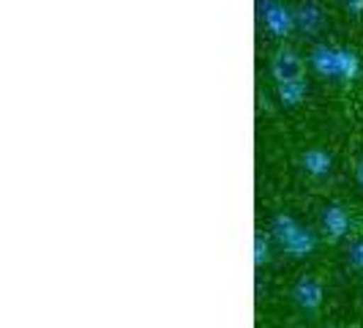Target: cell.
Masks as SVG:
<instances>
[{
    "label": "cell",
    "mask_w": 363,
    "mask_h": 328,
    "mask_svg": "<svg viewBox=\"0 0 363 328\" xmlns=\"http://www.w3.org/2000/svg\"><path fill=\"white\" fill-rule=\"evenodd\" d=\"M303 170L309 175H314V178H323V175H328L333 170V156L328 151H323V148H309L303 153Z\"/></svg>",
    "instance_id": "8992f818"
},
{
    "label": "cell",
    "mask_w": 363,
    "mask_h": 328,
    "mask_svg": "<svg viewBox=\"0 0 363 328\" xmlns=\"http://www.w3.org/2000/svg\"><path fill=\"white\" fill-rule=\"evenodd\" d=\"M358 183H361V186H363V162L358 164Z\"/></svg>",
    "instance_id": "7c38bea8"
},
{
    "label": "cell",
    "mask_w": 363,
    "mask_h": 328,
    "mask_svg": "<svg viewBox=\"0 0 363 328\" xmlns=\"http://www.w3.org/2000/svg\"><path fill=\"white\" fill-rule=\"evenodd\" d=\"M301 69H303V60L292 53V50H281V53L273 55L271 72H273V77H276L279 82L292 80V77H301Z\"/></svg>",
    "instance_id": "5b68a950"
},
{
    "label": "cell",
    "mask_w": 363,
    "mask_h": 328,
    "mask_svg": "<svg viewBox=\"0 0 363 328\" xmlns=\"http://www.w3.org/2000/svg\"><path fill=\"white\" fill-rule=\"evenodd\" d=\"M347 263H350L355 271H363V238L350 244V249H347Z\"/></svg>",
    "instance_id": "30bf717a"
},
{
    "label": "cell",
    "mask_w": 363,
    "mask_h": 328,
    "mask_svg": "<svg viewBox=\"0 0 363 328\" xmlns=\"http://www.w3.org/2000/svg\"><path fill=\"white\" fill-rule=\"evenodd\" d=\"M279 96H281V104H287V107L301 104V99L306 96V80L303 77H292V80L279 82Z\"/></svg>",
    "instance_id": "9c48e42d"
},
{
    "label": "cell",
    "mask_w": 363,
    "mask_h": 328,
    "mask_svg": "<svg viewBox=\"0 0 363 328\" xmlns=\"http://www.w3.org/2000/svg\"><path fill=\"white\" fill-rule=\"evenodd\" d=\"M323 222H325V230L333 238H342L347 230H350V214H347V211L342 208V205H339V202L328 205L325 214H323Z\"/></svg>",
    "instance_id": "ba28073f"
},
{
    "label": "cell",
    "mask_w": 363,
    "mask_h": 328,
    "mask_svg": "<svg viewBox=\"0 0 363 328\" xmlns=\"http://www.w3.org/2000/svg\"><path fill=\"white\" fill-rule=\"evenodd\" d=\"M295 301L303 307V310H320V304H323V285L314 279V276H301L298 282H295Z\"/></svg>",
    "instance_id": "277c9868"
},
{
    "label": "cell",
    "mask_w": 363,
    "mask_h": 328,
    "mask_svg": "<svg viewBox=\"0 0 363 328\" xmlns=\"http://www.w3.org/2000/svg\"><path fill=\"white\" fill-rule=\"evenodd\" d=\"M311 66L325 77H345V80H352L358 69H361V60L358 55L350 53V50H339V47H317L311 53Z\"/></svg>",
    "instance_id": "6da1fadb"
},
{
    "label": "cell",
    "mask_w": 363,
    "mask_h": 328,
    "mask_svg": "<svg viewBox=\"0 0 363 328\" xmlns=\"http://www.w3.org/2000/svg\"><path fill=\"white\" fill-rule=\"evenodd\" d=\"M323 22H325V14L320 11L317 3H303V6L295 11V25H298L301 31H306V33H317V31L323 28Z\"/></svg>",
    "instance_id": "52a82bcc"
},
{
    "label": "cell",
    "mask_w": 363,
    "mask_h": 328,
    "mask_svg": "<svg viewBox=\"0 0 363 328\" xmlns=\"http://www.w3.org/2000/svg\"><path fill=\"white\" fill-rule=\"evenodd\" d=\"M262 25L271 31L273 36H287L292 28H298L295 25V11L279 6V3H273V0L262 3Z\"/></svg>",
    "instance_id": "3957f363"
},
{
    "label": "cell",
    "mask_w": 363,
    "mask_h": 328,
    "mask_svg": "<svg viewBox=\"0 0 363 328\" xmlns=\"http://www.w3.org/2000/svg\"><path fill=\"white\" fill-rule=\"evenodd\" d=\"M345 9L350 11V14L361 17V14H363V0H345Z\"/></svg>",
    "instance_id": "8fae6325"
},
{
    "label": "cell",
    "mask_w": 363,
    "mask_h": 328,
    "mask_svg": "<svg viewBox=\"0 0 363 328\" xmlns=\"http://www.w3.org/2000/svg\"><path fill=\"white\" fill-rule=\"evenodd\" d=\"M276 236L281 238L284 249H290L295 257H306L314 249V238L301 224H295L292 217H276Z\"/></svg>",
    "instance_id": "7a4b0ae2"
}]
</instances>
